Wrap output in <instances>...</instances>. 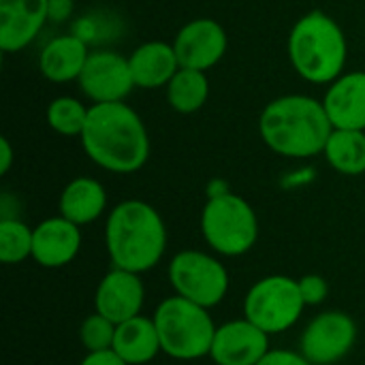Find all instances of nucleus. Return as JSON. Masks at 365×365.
<instances>
[{
	"label": "nucleus",
	"mask_w": 365,
	"mask_h": 365,
	"mask_svg": "<svg viewBox=\"0 0 365 365\" xmlns=\"http://www.w3.org/2000/svg\"><path fill=\"white\" fill-rule=\"evenodd\" d=\"M79 139L88 158L109 173H135L150 158L148 128L124 101L90 105Z\"/></svg>",
	"instance_id": "nucleus-1"
},
{
	"label": "nucleus",
	"mask_w": 365,
	"mask_h": 365,
	"mask_svg": "<svg viewBox=\"0 0 365 365\" xmlns=\"http://www.w3.org/2000/svg\"><path fill=\"white\" fill-rule=\"evenodd\" d=\"M259 133L265 145L284 158H314L325 152L334 124L323 101L287 94L267 103L259 120Z\"/></svg>",
	"instance_id": "nucleus-2"
},
{
	"label": "nucleus",
	"mask_w": 365,
	"mask_h": 365,
	"mask_svg": "<svg viewBox=\"0 0 365 365\" xmlns=\"http://www.w3.org/2000/svg\"><path fill=\"white\" fill-rule=\"evenodd\" d=\"M105 248L111 267L145 274L167 252V225L154 205L126 199L107 214Z\"/></svg>",
	"instance_id": "nucleus-3"
},
{
	"label": "nucleus",
	"mask_w": 365,
	"mask_h": 365,
	"mask_svg": "<svg viewBox=\"0 0 365 365\" xmlns=\"http://www.w3.org/2000/svg\"><path fill=\"white\" fill-rule=\"evenodd\" d=\"M289 60L310 83H331L344 73L349 45L340 24L325 11L302 15L289 34Z\"/></svg>",
	"instance_id": "nucleus-4"
},
{
	"label": "nucleus",
	"mask_w": 365,
	"mask_h": 365,
	"mask_svg": "<svg viewBox=\"0 0 365 365\" xmlns=\"http://www.w3.org/2000/svg\"><path fill=\"white\" fill-rule=\"evenodd\" d=\"M152 319L160 338L163 355L175 361L210 357L216 325L207 308L180 295H171L156 306Z\"/></svg>",
	"instance_id": "nucleus-5"
},
{
	"label": "nucleus",
	"mask_w": 365,
	"mask_h": 365,
	"mask_svg": "<svg viewBox=\"0 0 365 365\" xmlns=\"http://www.w3.org/2000/svg\"><path fill=\"white\" fill-rule=\"evenodd\" d=\"M201 235L216 255L242 257L259 240L257 212L244 197L231 190L210 197L201 212Z\"/></svg>",
	"instance_id": "nucleus-6"
},
{
	"label": "nucleus",
	"mask_w": 365,
	"mask_h": 365,
	"mask_svg": "<svg viewBox=\"0 0 365 365\" xmlns=\"http://www.w3.org/2000/svg\"><path fill=\"white\" fill-rule=\"evenodd\" d=\"M306 308L297 280L284 274L257 280L244 297V317L269 336L295 327Z\"/></svg>",
	"instance_id": "nucleus-7"
},
{
	"label": "nucleus",
	"mask_w": 365,
	"mask_h": 365,
	"mask_svg": "<svg viewBox=\"0 0 365 365\" xmlns=\"http://www.w3.org/2000/svg\"><path fill=\"white\" fill-rule=\"evenodd\" d=\"M167 276L175 295L207 310L222 304L231 287V278L222 261L203 250H180L173 255Z\"/></svg>",
	"instance_id": "nucleus-8"
},
{
	"label": "nucleus",
	"mask_w": 365,
	"mask_h": 365,
	"mask_svg": "<svg viewBox=\"0 0 365 365\" xmlns=\"http://www.w3.org/2000/svg\"><path fill=\"white\" fill-rule=\"evenodd\" d=\"M355 319L342 310L319 312L299 336V353L312 365H336L357 344Z\"/></svg>",
	"instance_id": "nucleus-9"
},
{
	"label": "nucleus",
	"mask_w": 365,
	"mask_h": 365,
	"mask_svg": "<svg viewBox=\"0 0 365 365\" xmlns=\"http://www.w3.org/2000/svg\"><path fill=\"white\" fill-rule=\"evenodd\" d=\"M79 90L94 103H122L135 86L128 58L113 49L90 51L86 66L77 79Z\"/></svg>",
	"instance_id": "nucleus-10"
},
{
	"label": "nucleus",
	"mask_w": 365,
	"mask_h": 365,
	"mask_svg": "<svg viewBox=\"0 0 365 365\" xmlns=\"http://www.w3.org/2000/svg\"><path fill=\"white\" fill-rule=\"evenodd\" d=\"M269 334L246 317L216 327L210 359L216 365H257L269 351Z\"/></svg>",
	"instance_id": "nucleus-11"
},
{
	"label": "nucleus",
	"mask_w": 365,
	"mask_h": 365,
	"mask_svg": "<svg viewBox=\"0 0 365 365\" xmlns=\"http://www.w3.org/2000/svg\"><path fill=\"white\" fill-rule=\"evenodd\" d=\"M227 30L212 17H197L180 28L173 47L182 68L210 71L227 53Z\"/></svg>",
	"instance_id": "nucleus-12"
},
{
	"label": "nucleus",
	"mask_w": 365,
	"mask_h": 365,
	"mask_svg": "<svg viewBox=\"0 0 365 365\" xmlns=\"http://www.w3.org/2000/svg\"><path fill=\"white\" fill-rule=\"evenodd\" d=\"M145 304V287L141 274L111 267L96 284L94 312L107 317L115 325L141 314Z\"/></svg>",
	"instance_id": "nucleus-13"
},
{
	"label": "nucleus",
	"mask_w": 365,
	"mask_h": 365,
	"mask_svg": "<svg viewBox=\"0 0 365 365\" xmlns=\"http://www.w3.org/2000/svg\"><path fill=\"white\" fill-rule=\"evenodd\" d=\"M81 250V227L64 216H51L34 227L32 261L45 269L66 267Z\"/></svg>",
	"instance_id": "nucleus-14"
},
{
	"label": "nucleus",
	"mask_w": 365,
	"mask_h": 365,
	"mask_svg": "<svg viewBox=\"0 0 365 365\" xmlns=\"http://www.w3.org/2000/svg\"><path fill=\"white\" fill-rule=\"evenodd\" d=\"M49 19V0H0V49H26Z\"/></svg>",
	"instance_id": "nucleus-15"
},
{
	"label": "nucleus",
	"mask_w": 365,
	"mask_h": 365,
	"mask_svg": "<svg viewBox=\"0 0 365 365\" xmlns=\"http://www.w3.org/2000/svg\"><path fill=\"white\" fill-rule=\"evenodd\" d=\"M334 128L365 130V71L342 73L323 98Z\"/></svg>",
	"instance_id": "nucleus-16"
},
{
	"label": "nucleus",
	"mask_w": 365,
	"mask_h": 365,
	"mask_svg": "<svg viewBox=\"0 0 365 365\" xmlns=\"http://www.w3.org/2000/svg\"><path fill=\"white\" fill-rule=\"evenodd\" d=\"M128 64L135 86L143 90L167 88L173 75L182 68L175 47L165 41H148L139 45L128 56Z\"/></svg>",
	"instance_id": "nucleus-17"
},
{
	"label": "nucleus",
	"mask_w": 365,
	"mask_h": 365,
	"mask_svg": "<svg viewBox=\"0 0 365 365\" xmlns=\"http://www.w3.org/2000/svg\"><path fill=\"white\" fill-rule=\"evenodd\" d=\"M90 51L81 36L75 34H62L51 38L38 56V68L45 79L53 83H66L77 81Z\"/></svg>",
	"instance_id": "nucleus-18"
},
{
	"label": "nucleus",
	"mask_w": 365,
	"mask_h": 365,
	"mask_svg": "<svg viewBox=\"0 0 365 365\" xmlns=\"http://www.w3.org/2000/svg\"><path fill=\"white\" fill-rule=\"evenodd\" d=\"M107 210V190L94 178L71 180L58 199V212L77 227L96 222Z\"/></svg>",
	"instance_id": "nucleus-19"
},
{
	"label": "nucleus",
	"mask_w": 365,
	"mask_h": 365,
	"mask_svg": "<svg viewBox=\"0 0 365 365\" xmlns=\"http://www.w3.org/2000/svg\"><path fill=\"white\" fill-rule=\"evenodd\" d=\"M113 351L128 365H145L154 361L163 349L152 317H135L115 327Z\"/></svg>",
	"instance_id": "nucleus-20"
},
{
	"label": "nucleus",
	"mask_w": 365,
	"mask_h": 365,
	"mask_svg": "<svg viewBox=\"0 0 365 365\" xmlns=\"http://www.w3.org/2000/svg\"><path fill=\"white\" fill-rule=\"evenodd\" d=\"M325 158L342 175H364L365 173V130L334 128L327 145Z\"/></svg>",
	"instance_id": "nucleus-21"
},
{
	"label": "nucleus",
	"mask_w": 365,
	"mask_h": 365,
	"mask_svg": "<svg viewBox=\"0 0 365 365\" xmlns=\"http://www.w3.org/2000/svg\"><path fill=\"white\" fill-rule=\"evenodd\" d=\"M210 96V79L205 71L197 68H180L173 79L167 83V101L169 107L178 113H195L199 111Z\"/></svg>",
	"instance_id": "nucleus-22"
},
{
	"label": "nucleus",
	"mask_w": 365,
	"mask_h": 365,
	"mask_svg": "<svg viewBox=\"0 0 365 365\" xmlns=\"http://www.w3.org/2000/svg\"><path fill=\"white\" fill-rule=\"evenodd\" d=\"M32 237L34 229L19 218L4 216L0 220V261L4 265H19L32 259Z\"/></svg>",
	"instance_id": "nucleus-23"
},
{
	"label": "nucleus",
	"mask_w": 365,
	"mask_h": 365,
	"mask_svg": "<svg viewBox=\"0 0 365 365\" xmlns=\"http://www.w3.org/2000/svg\"><path fill=\"white\" fill-rule=\"evenodd\" d=\"M88 109L81 101L73 96H58L47 105V124L53 133L62 137H81L88 120Z\"/></svg>",
	"instance_id": "nucleus-24"
},
{
	"label": "nucleus",
	"mask_w": 365,
	"mask_h": 365,
	"mask_svg": "<svg viewBox=\"0 0 365 365\" xmlns=\"http://www.w3.org/2000/svg\"><path fill=\"white\" fill-rule=\"evenodd\" d=\"M115 323L107 317L92 312L88 314L79 325V342L86 349V353H98V351H111L115 340Z\"/></svg>",
	"instance_id": "nucleus-25"
},
{
	"label": "nucleus",
	"mask_w": 365,
	"mask_h": 365,
	"mask_svg": "<svg viewBox=\"0 0 365 365\" xmlns=\"http://www.w3.org/2000/svg\"><path fill=\"white\" fill-rule=\"evenodd\" d=\"M297 284L306 306H321L329 295V282L319 274H306L297 278Z\"/></svg>",
	"instance_id": "nucleus-26"
},
{
	"label": "nucleus",
	"mask_w": 365,
	"mask_h": 365,
	"mask_svg": "<svg viewBox=\"0 0 365 365\" xmlns=\"http://www.w3.org/2000/svg\"><path fill=\"white\" fill-rule=\"evenodd\" d=\"M257 365H312L299 351L289 349H272Z\"/></svg>",
	"instance_id": "nucleus-27"
},
{
	"label": "nucleus",
	"mask_w": 365,
	"mask_h": 365,
	"mask_svg": "<svg viewBox=\"0 0 365 365\" xmlns=\"http://www.w3.org/2000/svg\"><path fill=\"white\" fill-rule=\"evenodd\" d=\"M79 365H128L113 349L111 351H98V353H86Z\"/></svg>",
	"instance_id": "nucleus-28"
},
{
	"label": "nucleus",
	"mask_w": 365,
	"mask_h": 365,
	"mask_svg": "<svg viewBox=\"0 0 365 365\" xmlns=\"http://www.w3.org/2000/svg\"><path fill=\"white\" fill-rule=\"evenodd\" d=\"M73 13V0H49V19L62 21Z\"/></svg>",
	"instance_id": "nucleus-29"
},
{
	"label": "nucleus",
	"mask_w": 365,
	"mask_h": 365,
	"mask_svg": "<svg viewBox=\"0 0 365 365\" xmlns=\"http://www.w3.org/2000/svg\"><path fill=\"white\" fill-rule=\"evenodd\" d=\"M13 165V148L6 137L0 139V175H6Z\"/></svg>",
	"instance_id": "nucleus-30"
}]
</instances>
